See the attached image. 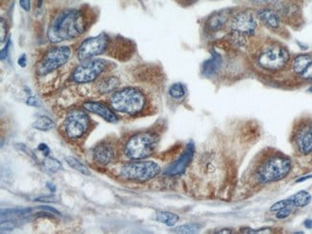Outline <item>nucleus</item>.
Segmentation results:
<instances>
[{"mask_svg":"<svg viewBox=\"0 0 312 234\" xmlns=\"http://www.w3.org/2000/svg\"><path fill=\"white\" fill-rule=\"evenodd\" d=\"M88 28L86 16L80 10H67L55 18L48 31V39L53 44L75 39Z\"/></svg>","mask_w":312,"mask_h":234,"instance_id":"f257e3e1","label":"nucleus"},{"mask_svg":"<svg viewBox=\"0 0 312 234\" xmlns=\"http://www.w3.org/2000/svg\"><path fill=\"white\" fill-rule=\"evenodd\" d=\"M111 108L129 115H137L146 107V97L136 88H125L110 97Z\"/></svg>","mask_w":312,"mask_h":234,"instance_id":"f03ea898","label":"nucleus"},{"mask_svg":"<svg viewBox=\"0 0 312 234\" xmlns=\"http://www.w3.org/2000/svg\"><path fill=\"white\" fill-rule=\"evenodd\" d=\"M291 160L283 155H273L260 163L256 171L260 184H269L281 181L291 171Z\"/></svg>","mask_w":312,"mask_h":234,"instance_id":"7ed1b4c3","label":"nucleus"},{"mask_svg":"<svg viewBox=\"0 0 312 234\" xmlns=\"http://www.w3.org/2000/svg\"><path fill=\"white\" fill-rule=\"evenodd\" d=\"M158 143V137L152 132H142L133 136L124 146V155L130 159L139 160L151 156Z\"/></svg>","mask_w":312,"mask_h":234,"instance_id":"20e7f679","label":"nucleus"},{"mask_svg":"<svg viewBox=\"0 0 312 234\" xmlns=\"http://www.w3.org/2000/svg\"><path fill=\"white\" fill-rule=\"evenodd\" d=\"M258 27L256 16L250 11H241L232 16L230 28L234 43L237 46H244L245 39L253 36Z\"/></svg>","mask_w":312,"mask_h":234,"instance_id":"39448f33","label":"nucleus"},{"mask_svg":"<svg viewBox=\"0 0 312 234\" xmlns=\"http://www.w3.org/2000/svg\"><path fill=\"white\" fill-rule=\"evenodd\" d=\"M90 125V116L83 109H73L65 117L62 131L67 139L79 140L89 132Z\"/></svg>","mask_w":312,"mask_h":234,"instance_id":"423d86ee","label":"nucleus"},{"mask_svg":"<svg viewBox=\"0 0 312 234\" xmlns=\"http://www.w3.org/2000/svg\"><path fill=\"white\" fill-rule=\"evenodd\" d=\"M289 61V53L285 47L279 45H270L264 47L259 57L258 63L260 67L267 70H280Z\"/></svg>","mask_w":312,"mask_h":234,"instance_id":"0eeeda50","label":"nucleus"},{"mask_svg":"<svg viewBox=\"0 0 312 234\" xmlns=\"http://www.w3.org/2000/svg\"><path fill=\"white\" fill-rule=\"evenodd\" d=\"M159 172V165L154 161H136L124 164L120 169V175L127 180L146 182L155 178Z\"/></svg>","mask_w":312,"mask_h":234,"instance_id":"6e6552de","label":"nucleus"},{"mask_svg":"<svg viewBox=\"0 0 312 234\" xmlns=\"http://www.w3.org/2000/svg\"><path fill=\"white\" fill-rule=\"evenodd\" d=\"M70 56L71 49L68 47H55L50 49L39 64V74L47 75L48 73L60 68L63 64L67 63Z\"/></svg>","mask_w":312,"mask_h":234,"instance_id":"1a4fd4ad","label":"nucleus"},{"mask_svg":"<svg viewBox=\"0 0 312 234\" xmlns=\"http://www.w3.org/2000/svg\"><path fill=\"white\" fill-rule=\"evenodd\" d=\"M109 37L102 33L97 37L90 38L82 43L77 51V57L80 61H87L104 53L109 47Z\"/></svg>","mask_w":312,"mask_h":234,"instance_id":"9d476101","label":"nucleus"},{"mask_svg":"<svg viewBox=\"0 0 312 234\" xmlns=\"http://www.w3.org/2000/svg\"><path fill=\"white\" fill-rule=\"evenodd\" d=\"M107 68V63L103 60H94L80 64L72 74V80L78 84L93 82L99 77Z\"/></svg>","mask_w":312,"mask_h":234,"instance_id":"9b49d317","label":"nucleus"},{"mask_svg":"<svg viewBox=\"0 0 312 234\" xmlns=\"http://www.w3.org/2000/svg\"><path fill=\"white\" fill-rule=\"evenodd\" d=\"M294 142L302 155H309L312 152V120L301 123L294 132Z\"/></svg>","mask_w":312,"mask_h":234,"instance_id":"f8f14e48","label":"nucleus"},{"mask_svg":"<svg viewBox=\"0 0 312 234\" xmlns=\"http://www.w3.org/2000/svg\"><path fill=\"white\" fill-rule=\"evenodd\" d=\"M194 155V145L192 143H189L183 153V155L180 156L176 162H174L171 166L165 172V175L167 176H178L183 174L187 170V166L189 165L190 161L192 160V157Z\"/></svg>","mask_w":312,"mask_h":234,"instance_id":"ddd939ff","label":"nucleus"},{"mask_svg":"<svg viewBox=\"0 0 312 234\" xmlns=\"http://www.w3.org/2000/svg\"><path fill=\"white\" fill-rule=\"evenodd\" d=\"M293 71L305 80L312 82V57L308 54L297 56L292 63Z\"/></svg>","mask_w":312,"mask_h":234,"instance_id":"4468645a","label":"nucleus"},{"mask_svg":"<svg viewBox=\"0 0 312 234\" xmlns=\"http://www.w3.org/2000/svg\"><path fill=\"white\" fill-rule=\"evenodd\" d=\"M94 161L100 165H108L114 160L115 152L113 147L107 142H101L93 150Z\"/></svg>","mask_w":312,"mask_h":234,"instance_id":"2eb2a0df","label":"nucleus"},{"mask_svg":"<svg viewBox=\"0 0 312 234\" xmlns=\"http://www.w3.org/2000/svg\"><path fill=\"white\" fill-rule=\"evenodd\" d=\"M84 108L93 113L99 115L100 117H102L104 120L108 121L109 123H116L118 121L116 114L102 103L93 102V101L86 102L84 104Z\"/></svg>","mask_w":312,"mask_h":234,"instance_id":"dca6fc26","label":"nucleus"},{"mask_svg":"<svg viewBox=\"0 0 312 234\" xmlns=\"http://www.w3.org/2000/svg\"><path fill=\"white\" fill-rule=\"evenodd\" d=\"M257 16L264 25L271 29H278L281 25L280 14L274 9L262 8L257 12Z\"/></svg>","mask_w":312,"mask_h":234,"instance_id":"f3484780","label":"nucleus"},{"mask_svg":"<svg viewBox=\"0 0 312 234\" xmlns=\"http://www.w3.org/2000/svg\"><path fill=\"white\" fill-rule=\"evenodd\" d=\"M232 17V10L224 9L214 13L208 19L207 25L209 31L215 32L220 30Z\"/></svg>","mask_w":312,"mask_h":234,"instance_id":"a211bd4d","label":"nucleus"},{"mask_svg":"<svg viewBox=\"0 0 312 234\" xmlns=\"http://www.w3.org/2000/svg\"><path fill=\"white\" fill-rule=\"evenodd\" d=\"M220 65H221L220 56L216 53L212 54V56L204 63L203 67H202L204 75L207 77H210L214 75L218 71Z\"/></svg>","mask_w":312,"mask_h":234,"instance_id":"6ab92c4d","label":"nucleus"},{"mask_svg":"<svg viewBox=\"0 0 312 234\" xmlns=\"http://www.w3.org/2000/svg\"><path fill=\"white\" fill-rule=\"evenodd\" d=\"M120 85V80L114 76L103 79L98 85V92L100 94H109L114 92Z\"/></svg>","mask_w":312,"mask_h":234,"instance_id":"aec40b11","label":"nucleus"},{"mask_svg":"<svg viewBox=\"0 0 312 234\" xmlns=\"http://www.w3.org/2000/svg\"><path fill=\"white\" fill-rule=\"evenodd\" d=\"M289 199L295 207H304V206H307L311 203L312 197L308 191L303 190V191H300L296 194H294Z\"/></svg>","mask_w":312,"mask_h":234,"instance_id":"412c9836","label":"nucleus"},{"mask_svg":"<svg viewBox=\"0 0 312 234\" xmlns=\"http://www.w3.org/2000/svg\"><path fill=\"white\" fill-rule=\"evenodd\" d=\"M55 122L48 116L42 115L38 117V119L33 123V128L42 131V132H47L55 128Z\"/></svg>","mask_w":312,"mask_h":234,"instance_id":"4be33fe9","label":"nucleus"},{"mask_svg":"<svg viewBox=\"0 0 312 234\" xmlns=\"http://www.w3.org/2000/svg\"><path fill=\"white\" fill-rule=\"evenodd\" d=\"M43 167H44V170L49 174H54L62 169V163L58 161L56 158H53L50 156L46 157V159L43 162Z\"/></svg>","mask_w":312,"mask_h":234,"instance_id":"5701e85b","label":"nucleus"},{"mask_svg":"<svg viewBox=\"0 0 312 234\" xmlns=\"http://www.w3.org/2000/svg\"><path fill=\"white\" fill-rule=\"evenodd\" d=\"M156 219V221H158V222H160V223H162L168 227H173L179 221L178 215L171 213V212H167V211L157 212Z\"/></svg>","mask_w":312,"mask_h":234,"instance_id":"b1692460","label":"nucleus"},{"mask_svg":"<svg viewBox=\"0 0 312 234\" xmlns=\"http://www.w3.org/2000/svg\"><path fill=\"white\" fill-rule=\"evenodd\" d=\"M65 160H66L67 164L72 169L82 173L83 175H87V176L91 175V172L87 168V166H85L77 158H75L73 156H67V157H65Z\"/></svg>","mask_w":312,"mask_h":234,"instance_id":"393cba45","label":"nucleus"},{"mask_svg":"<svg viewBox=\"0 0 312 234\" xmlns=\"http://www.w3.org/2000/svg\"><path fill=\"white\" fill-rule=\"evenodd\" d=\"M202 229V226L199 224H186L180 227H177L173 230L176 234H196Z\"/></svg>","mask_w":312,"mask_h":234,"instance_id":"a878e982","label":"nucleus"},{"mask_svg":"<svg viewBox=\"0 0 312 234\" xmlns=\"http://www.w3.org/2000/svg\"><path fill=\"white\" fill-rule=\"evenodd\" d=\"M169 95L174 99H182L183 97H185V95L187 94L186 88L183 84L181 83H176L173 84L171 87L169 88Z\"/></svg>","mask_w":312,"mask_h":234,"instance_id":"bb28decb","label":"nucleus"},{"mask_svg":"<svg viewBox=\"0 0 312 234\" xmlns=\"http://www.w3.org/2000/svg\"><path fill=\"white\" fill-rule=\"evenodd\" d=\"M31 211L30 208L25 209H6L1 211V216H20V215H26Z\"/></svg>","mask_w":312,"mask_h":234,"instance_id":"cd10ccee","label":"nucleus"},{"mask_svg":"<svg viewBox=\"0 0 312 234\" xmlns=\"http://www.w3.org/2000/svg\"><path fill=\"white\" fill-rule=\"evenodd\" d=\"M293 209H294V206H293V205L285 206V207H283V208H281V209L277 211L276 217H277V219H280V220L287 218V217H289V216L291 215Z\"/></svg>","mask_w":312,"mask_h":234,"instance_id":"c85d7f7f","label":"nucleus"},{"mask_svg":"<svg viewBox=\"0 0 312 234\" xmlns=\"http://www.w3.org/2000/svg\"><path fill=\"white\" fill-rule=\"evenodd\" d=\"M288 205H293L289 198H288V199H285V200H282V201H280V202H278V203H274V204L271 206L270 210H271V211H278V210H280V209L285 207V206H288ZM293 206H294V205H293ZM294 207H295V206H294Z\"/></svg>","mask_w":312,"mask_h":234,"instance_id":"c756f323","label":"nucleus"},{"mask_svg":"<svg viewBox=\"0 0 312 234\" xmlns=\"http://www.w3.org/2000/svg\"><path fill=\"white\" fill-rule=\"evenodd\" d=\"M16 147L20 151V152H22V153H25L27 156H30L32 158H34V159H37V156L36 155L32 152L31 150L29 149V148H27L25 145H23V144H16Z\"/></svg>","mask_w":312,"mask_h":234,"instance_id":"7c9ffc66","label":"nucleus"},{"mask_svg":"<svg viewBox=\"0 0 312 234\" xmlns=\"http://www.w3.org/2000/svg\"><path fill=\"white\" fill-rule=\"evenodd\" d=\"M0 29H1V34H0V41L1 43L4 42L6 36H7V26H6V21L1 18L0 20Z\"/></svg>","mask_w":312,"mask_h":234,"instance_id":"2f4dec72","label":"nucleus"},{"mask_svg":"<svg viewBox=\"0 0 312 234\" xmlns=\"http://www.w3.org/2000/svg\"><path fill=\"white\" fill-rule=\"evenodd\" d=\"M37 202H44V203H57L58 202V197L56 196H44L40 197L36 200Z\"/></svg>","mask_w":312,"mask_h":234,"instance_id":"473e14b6","label":"nucleus"},{"mask_svg":"<svg viewBox=\"0 0 312 234\" xmlns=\"http://www.w3.org/2000/svg\"><path fill=\"white\" fill-rule=\"evenodd\" d=\"M242 233H245V234H269L271 233V229H261V230H243Z\"/></svg>","mask_w":312,"mask_h":234,"instance_id":"72a5a7b5","label":"nucleus"},{"mask_svg":"<svg viewBox=\"0 0 312 234\" xmlns=\"http://www.w3.org/2000/svg\"><path fill=\"white\" fill-rule=\"evenodd\" d=\"M19 5L24 11L29 12L31 9V0H19Z\"/></svg>","mask_w":312,"mask_h":234,"instance_id":"f704fd0d","label":"nucleus"},{"mask_svg":"<svg viewBox=\"0 0 312 234\" xmlns=\"http://www.w3.org/2000/svg\"><path fill=\"white\" fill-rule=\"evenodd\" d=\"M10 45H11V41L8 40L5 48H3V49L1 50V61H4V60L7 58V56H8V51H9V48H10Z\"/></svg>","mask_w":312,"mask_h":234,"instance_id":"c9c22d12","label":"nucleus"},{"mask_svg":"<svg viewBox=\"0 0 312 234\" xmlns=\"http://www.w3.org/2000/svg\"><path fill=\"white\" fill-rule=\"evenodd\" d=\"M26 104L28 106H31V107H38L40 106V103H39V100L34 97V96H30L27 98V101H26Z\"/></svg>","mask_w":312,"mask_h":234,"instance_id":"e433bc0d","label":"nucleus"},{"mask_svg":"<svg viewBox=\"0 0 312 234\" xmlns=\"http://www.w3.org/2000/svg\"><path fill=\"white\" fill-rule=\"evenodd\" d=\"M38 149H39V151H41L45 156H49V154H50V149L48 148V146H47V144H43V143L40 144L39 147H38Z\"/></svg>","mask_w":312,"mask_h":234,"instance_id":"4c0bfd02","label":"nucleus"},{"mask_svg":"<svg viewBox=\"0 0 312 234\" xmlns=\"http://www.w3.org/2000/svg\"><path fill=\"white\" fill-rule=\"evenodd\" d=\"M256 4H269V3H274L278 0H252Z\"/></svg>","mask_w":312,"mask_h":234,"instance_id":"58836bf2","label":"nucleus"},{"mask_svg":"<svg viewBox=\"0 0 312 234\" xmlns=\"http://www.w3.org/2000/svg\"><path fill=\"white\" fill-rule=\"evenodd\" d=\"M18 64H19L21 67H25V65H26V56H25V55H22V56L18 59Z\"/></svg>","mask_w":312,"mask_h":234,"instance_id":"ea45409f","label":"nucleus"},{"mask_svg":"<svg viewBox=\"0 0 312 234\" xmlns=\"http://www.w3.org/2000/svg\"><path fill=\"white\" fill-rule=\"evenodd\" d=\"M40 207L45 209V210L49 211V212H52V213H55V214H60V212L58 210H56L55 208H53V207H49V206H40Z\"/></svg>","mask_w":312,"mask_h":234,"instance_id":"a19ab883","label":"nucleus"},{"mask_svg":"<svg viewBox=\"0 0 312 234\" xmlns=\"http://www.w3.org/2000/svg\"><path fill=\"white\" fill-rule=\"evenodd\" d=\"M47 187L51 191V192H55L56 191V187L53 185V184H50V183H47Z\"/></svg>","mask_w":312,"mask_h":234,"instance_id":"79ce46f5","label":"nucleus"},{"mask_svg":"<svg viewBox=\"0 0 312 234\" xmlns=\"http://www.w3.org/2000/svg\"><path fill=\"white\" fill-rule=\"evenodd\" d=\"M305 227L307 229H312V220H307L305 222Z\"/></svg>","mask_w":312,"mask_h":234,"instance_id":"37998d69","label":"nucleus"},{"mask_svg":"<svg viewBox=\"0 0 312 234\" xmlns=\"http://www.w3.org/2000/svg\"><path fill=\"white\" fill-rule=\"evenodd\" d=\"M216 234H232L231 230H221L220 232H217Z\"/></svg>","mask_w":312,"mask_h":234,"instance_id":"c03bdc74","label":"nucleus"},{"mask_svg":"<svg viewBox=\"0 0 312 234\" xmlns=\"http://www.w3.org/2000/svg\"><path fill=\"white\" fill-rule=\"evenodd\" d=\"M43 2H44V0H38V7H39V8H41V7H42Z\"/></svg>","mask_w":312,"mask_h":234,"instance_id":"a18cd8bd","label":"nucleus"},{"mask_svg":"<svg viewBox=\"0 0 312 234\" xmlns=\"http://www.w3.org/2000/svg\"><path fill=\"white\" fill-rule=\"evenodd\" d=\"M189 1H192V2H194V1H196V0H189Z\"/></svg>","mask_w":312,"mask_h":234,"instance_id":"49530a36","label":"nucleus"}]
</instances>
